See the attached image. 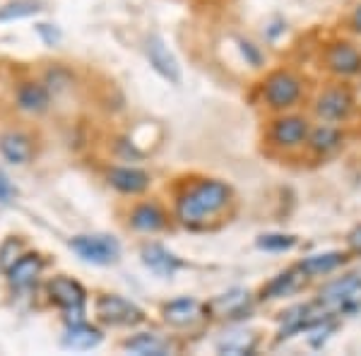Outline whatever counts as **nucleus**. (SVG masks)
I'll return each instance as SVG.
<instances>
[{"mask_svg":"<svg viewBox=\"0 0 361 356\" xmlns=\"http://www.w3.org/2000/svg\"><path fill=\"white\" fill-rule=\"evenodd\" d=\"M231 188L222 180H200L188 188L176 202V214L183 224H200L219 214L229 205Z\"/></svg>","mask_w":361,"mask_h":356,"instance_id":"nucleus-1","label":"nucleus"},{"mask_svg":"<svg viewBox=\"0 0 361 356\" xmlns=\"http://www.w3.org/2000/svg\"><path fill=\"white\" fill-rule=\"evenodd\" d=\"M70 250L92 265H114L121 258V246L114 236L106 233H90V236L70 238Z\"/></svg>","mask_w":361,"mask_h":356,"instance_id":"nucleus-2","label":"nucleus"},{"mask_svg":"<svg viewBox=\"0 0 361 356\" xmlns=\"http://www.w3.org/2000/svg\"><path fill=\"white\" fill-rule=\"evenodd\" d=\"M49 294L58 306L66 311V318L70 325L75 323H85V301H87V291L80 282L70 277H54L49 282Z\"/></svg>","mask_w":361,"mask_h":356,"instance_id":"nucleus-3","label":"nucleus"},{"mask_svg":"<svg viewBox=\"0 0 361 356\" xmlns=\"http://www.w3.org/2000/svg\"><path fill=\"white\" fill-rule=\"evenodd\" d=\"M263 97L267 106L275 111L294 106L301 97V80L294 73H289V70H277V73H272L265 80Z\"/></svg>","mask_w":361,"mask_h":356,"instance_id":"nucleus-4","label":"nucleus"},{"mask_svg":"<svg viewBox=\"0 0 361 356\" xmlns=\"http://www.w3.org/2000/svg\"><path fill=\"white\" fill-rule=\"evenodd\" d=\"M97 315L99 320L109 325H137L145 320V313L135 303L121 299V296H99L97 299Z\"/></svg>","mask_w":361,"mask_h":356,"instance_id":"nucleus-5","label":"nucleus"},{"mask_svg":"<svg viewBox=\"0 0 361 356\" xmlns=\"http://www.w3.org/2000/svg\"><path fill=\"white\" fill-rule=\"evenodd\" d=\"M354 109V97L347 87H330L316 102V113L323 121H345Z\"/></svg>","mask_w":361,"mask_h":356,"instance_id":"nucleus-6","label":"nucleus"},{"mask_svg":"<svg viewBox=\"0 0 361 356\" xmlns=\"http://www.w3.org/2000/svg\"><path fill=\"white\" fill-rule=\"evenodd\" d=\"M147 61L166 82L171 85H180V66L176 61V56L166 49V44L161 42L159 37H149L147 39Z\"/></svg>","mask_w":361,"mask_h":356,"instance_id":"nucleus-7","label":"nucleus"},{"mask_svg":"<svg viewBox=\"0 0 361 356\" xmlns=\"http://www.w3.org/2000/svg\"><path fill=\"white\" fill-rule=\"evenodd\" d=\"M325 66L330 73L342 75V78H352V75L361 73V54L352 44H333L325 54Z\"/></svg>","mask_w":361,"mask_h":356,"instance_id":"nucleus-8","label":"nucleus"},{"mask_svg":"<svg viewBox=\"0 0 361 356\" xmlns=\"http://www.w3.org/2000/svg\"><path fill=\"white\" fill-rule=\"evenodd\" d=\"M0 154H3V159L10 161V164L25 166L32 161V156H34L32 140L20 130L3 133V135H0Z\"/></svg>","mask_w":361,"mask_h":356,"instance_id":"nucleus-9","label":"nucleus"},{"mask_svg":"<svg viewBox=\"0 0 361 356\" xmlns=\"http://www.w3.org/2000/svg\"><path fill=\"white\" fill-rule=\"evenodd\" d=\"M270 137L282 147H299L308 140V123L299 116H289V118H279L272 125Z\"/></svg>","mask_w":361,"mask_h":356,"instance_id":"nucleus-10","label":"nucleus"},{"mask_svg":"<svg viewBox=\"0 0 361 356\" xmlns=\"http://www.w3.org/2000/svg\"><path fill=\"white\" fill-rule=\"evenodd\" d=\"M109 183L123 195H140V192L149 188V176L145 171H140V168L118 166L109 171Z\"/></svg>","mask_w":361,"mask_h":356,"instance_id":"nucleus-11","label":"nucleus"},{"mask_svg":"<svg viewBox=\"0 0 361 356\" xmlns=\"http://www.w3.org/2000/svg\"><path fill=\"white\" fill-rule=\"evenodd\" d=\"M17 106L27 113H44L51 104V92L42 82H25L17 87Z\"/></svg>","mask_w":361,"mask_h":356,"instance_id":"nucleus-12","label":"nucleus"},{"mask_svg":"<svg viewBox=\"0 0 361 356\" xmlns=\"http://www.w3.org/2000/svg\"><path fill=\"white\" fill-rule=\"evenodd\" d=\"M42 267H44V262L39 255H22L13 265V270L8 272L10 284H13L15 289H29L37 282L39 274H42Z\"/></svg>","mask_w":361,"mask_h":356,"instance_id":"nucleus-13","label":"nucleus"},{"mask_svg":"<svg viewBox=\"0 0 361 356\" xmlns=\"http://www.w3.org/2000/svg\"><path fill=\"white\" fill-rule=\"evenodd\" d=\"M200 318V303L195 299H176L164 306V320L173 328H188Z\"/></svg>","mask_w":361,"mask_h":356,"instance_id":"nucleus-14","label":"nucleus"},{"mask_svg":"<svg viewBox=\"0 0 361 356\" xmlns=\"http://www.w3.org/2000/svg\"><path fill=\"white\" fill-rule=\"evenodd\" d=\"M102 342V332L97 328H90L87 323H75L70 325L66 337H63V347L73 349V352H87V349H94Z\"/></svg>","mask_w":361,"mask_h":356,"instance_id":"nucleus-15","label":"nucleus"},{"mask_svg":"<svg viewBox=\"0 0 361 356\" xmlns=\"http://www.w3.org/2000/svg\"><path fill=\"white\" fill-rule=\"evenodd\" d=\"M130 224L135 226L137 231H159L166 226V217L159 207L152 205V202H145V205H137L130 214Z\"/></svg>","mask_w":361,"mask_h":356,"instance_id":"nucleus-16","label":"nucleus"},{"mask_svg":"<svg viewBox=\"0 0 361 356\" xmlns=\"http://www.w3.org/2000/svg\"><path fill=\"white\" fill-rule=\"evenodd\" d=\"M347 255L340 253V250H330V253H318V255H311L306 258L304 262L299 265V270L308 274V277H318V274H328L333 272L335 267H340L345 262Z\"/></svg>","mask_w":361,"mask_h":356,"instance_id":"nucleus-17","label":"nucleus"},{"mask_svg":"<svg viewBox=\"0 0 361 356\" xmlns=\"http://www.w3.org/2000/svg\"><path fill=\"white\" fill-rule=\"evenodd\" d=\"M361 289V282L357 277H345V279H337V282L328 284L323 291H320V301L328 303V306H340L352 299L354 294Z\"/></svg>","mask_w":361,"mask_h":356,"instance_id":"nucleus-18","label":"nucleus"},{"mask_svg":"<svg viewBox=\"0 0 361 356\" xmlns=\"http://www.w3.org/2000/svg\"><path fill=\"white\" fill-rule=\"evenodd\" d=\"M142 262L159 274H171L178 267V260L166 248L157 246V243H149V246L142 248Z\"/></svg>","mask_w":361,"mask_h":356,"instance_id":"nucleus-19","label":"nucleus"},{"mask_svg":"<svg viewBox=\"0 0 361 356\" xmlns=\"http://www.w3.org/2000/svg\"><path fill=\"white\" fill-rule=\"evenodd\" d=\"M308 145L318 154H330V152H335L342 145V133L333 125H320L308 135Z\"/></svg>","mask_w":361,"mask_h":356,"instance_id":"nucleus-20","label":"nucleus"},{"mask_svg":"<svg viewBox=\"0 0 361 356\" xmlns=\"http://www.w3.org/2000/svg\"><path fill=\"white\" fill-rule=\"evenodd\" d=\"M123 347L128 349V352L133 354H152V356H159V354H169L171 352V344L159 340L157 335H137L133 337V340H126Z\"/></svg>","mask_w":361,"mask_h":356,"instance_id":"nucleus-21","label":"nucleus"},{"mask_svg":"<svg viewBox=\"0 0 361 356\" xmlns=\"http://www.w3.org/2000/svg\"><path fill=\"white\" fill-rule=\"evenodd\" d=\"M44 5L42 0H10L0 8V22H13L22 20V17H32L42 13Z\"/></svg>","mask_w":361,"mask_h":356,"instance_id":"nucleus-22","label":"nucleus"},{"mask_svg":"<svg viewBox=\"0 0 361 356\" xmlns=\"http://www.w3.org/2000/svg\"><path fill=\"white\" fill-rule=\"evenodd\" d=\"M296 274H299V270H289V272L279 274L277 279H272V282L267 284V289L263 291L265 299H277V296H284V294H289V291H294L301 282V277H296Z\"/></svg>","mask_w":361,"mask_h":356,"instance_id":"nucleus-23","label":"nucleus"},{"mask_svg":"<svg viewBox=\"0 0 361 356\" xmlns=\"http://www.w3.org/2000/svg\"><path fill=\"white\" fill-rule=\"evenodd\" d=\"M243 306H248L246 291H231V294H224L214 301V308L219 311V315H236L243 311Z\"/></svg>","mask_w":361,"mask_h":356,"instance_id":"nucleus-24","label":"nucleus"},{"mask_svg":"<svg viewBox=\"0 0 361 356\" xmlns=\"http://www.w3.org/2000/svg\"><path fill=\"white\" fill-rule=\"evenodd\" d=\"M20 258H22V241H17V238H5L3 246H0V270L8 274Z\"/></svg>","mask_w":361,"mask_h":356,"instance_id":"nucleus-25","label":"nucleus"},{"mask_svg":"<svg viewBox=\"0 0 361 356\" xmlns=\"http://www.w3.org/2000/svg\"><path fill=\"white\" fill-rule=\"evenodd\" d=\"M296 243L294 236H284V233H267V236L258 238V248L265 250H287Z\"/></svg>","mask_w":361,"mask_h":356,"instance_id":"nucleus-26","label":"nucleus"},{"mask_svg":"<svg viewBox=\"0 0 361 356\" xmlns=\"http://www.w3.org/2000/svg\"><path fill=\"white\" fill-rule=\"evenodd\" d=\"M17 195V188L13 185V180L5 171H0V205H10Z\"/></svg>","mask_w":361,"mask_h":356,"instance_id":"nucleus-27","label":"nucleus"},{"mask_svg":"<svg viewBox=\"0 0 361 356\" xmlns=\"http://www.w3.org/2000/svg\"><path fill=\"white\" fill-rule=\"evenodd\" d=\"M347 241H349V246H352V250H357V253H361V224H359V226H354V229L349 231Z\"/></svg>","mask_w":361,"mask_h":356,"instance_id":"nucleus-28","label":"nucleus"},{"mask_svg":"<svg viewBox=\"0 0 361 356\" xmlns=\"http://www.w3.org/2000/svg\"><path fill=\"white\" fill-rule=\"evenodd\" d=\"M349 27L354 29L357 34H361V5L357 10H354V15H352V20H349Z\"/></svg>","mask_w":361,"mask_h":356,"instance_id":"nucleus-29","label":"nucleus"}]
</instances>
